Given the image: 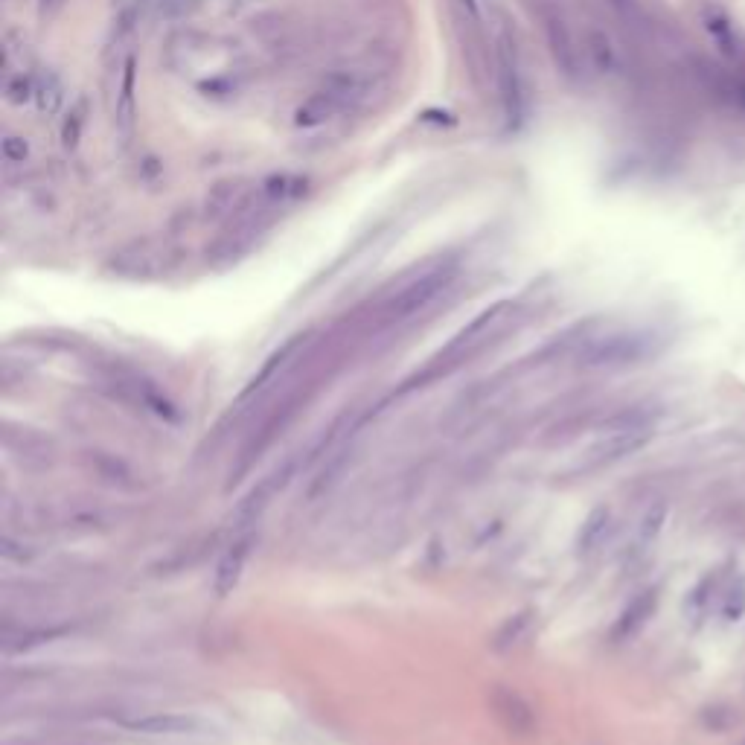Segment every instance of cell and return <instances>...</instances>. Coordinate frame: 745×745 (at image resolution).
Returning a JSON list of instances; mask_svg holds the SVG:
<instances>
[{"label":"cell","mask_w":745,"mask_h":745,"mask_svg":"<svg viewBox=\"0 0 745 745\" xmlns=\"http://www.w3.org/2000/svg\"><path fill=\"white\" fill-rule=\"evenodd\" d=\"M527 629H530V615L527 612H521V615L510 617L504 626H501V632L495 635V647L498 649H510L519 644L521 638L527 635Z\"/></svg>","instance_id":"obj_17"},{"label":"cell","mask_w":745,"mask_h":745,"mask_svg":"<svg viewBox=\"0 0 745 745\" xmlns=\"http://www.w3.org/2000/svg\"><path fill=\"white\" fill-rule=\"evenodd\" d=\"M3 158L9 163H21L27 158V143H24L21 137H12V134H9V137L3 140Z\"/></svg>","instance_id":"obj_20"},{"label":"cell","mask_w":745,"mask_h":745,"mask_svg":"<svg viewBox=\"0 0 745 745\" xmlns=\"http://www.w3.org/2000/svg\"><path fill=\"white\" fill-rule=\"evenodd\" d=\"M117 73V91H114V126L117 134L123 137V143H129L134 134V117H137V105H134V76H137V62L134 56H126L123 62L114 67Z\"/></svg>","instance_id":"obj_10"},{"label":"cell","mask_w":745,"mask_h":745,"mask_svg":"<svg viewBox=\"0 0 745 745\" xmlns=\"http://www.w3.org/2000/svg\"><path fill=\"white\" fill-rule=\"evenodd\" d=\"M309 344H312V332H303V335L289 338L274 356L262 364L260 373L251 379V385L239 393V399H236V405L230 408V417H227V420H239L248 408H257V402H260L262 396L274 388V385H280V379L292 370L297 361H303V353H306Z\"/></svg>","instance_id":"obj_4"},{"label":"cell","mask_w":745,"mask_h":745,"mask_svg":"<svg viewBox=\"0 0 745 745\" xmlns=\"http://www.w3.org/2000/svg\"><path fill=\"white\" fill-rule=\"evenodd\" d=\"M350 97H353V82L350 79H332L294 111V123L300 129H318V126H324L326 120H332L335 114H341L347 108Z\"/></svg>","instance_id":"obj_9"},{"label":"cell","mask_w":745,"mask_h":745,"mask_svg":"<svg viewBox=\"0 0 745 745\" xmlns=\"http://www.w3.org/2000/svg\"><path fill=\"white\" fill-rule=\"evenodd\" d=\"M79 131H82V111H73V114H67L65 129H62V140H65L67 149H73L79 143Z\"/></svg>","instance_id":"obj_19"},{"label":"cell","mask_w":745,"mask_h":745,"mask_svg":"<svg viewBox=\"0 0 745 745\" xmlns=\"http://www.w3.org/2000/svg\"><path fill=\"white\" fill-rule=\"evenodd\" d=\"M606 519H609V513H594L591 519L585 521V530H583V536H580V551L588 553L597 542H600V533L606 530Z\"/></svg>","instance_id":"obj_18"},{"label":"cell","mask_w":745,"mask_h":745,"mask_svg":"<svg viewBox=\"0 0 745 745\" xmlns=\"http://www.w3.org/2000/svg\"><path fill=\"white\" fill-rule=\"evenodd\" d=\"M545 33H548V44H551L556 67H559L565 76L577 79V76L583 73V56H580V47H577L571 30H568V24H565L556 12H548V15H545Z\"/></svg>","instance_id":"obj_11"},{"label":"cell","mask_w":745,"mask_h":745,"mask_svg":"<svg viewBox=\"0 0 745 745\" xmlns=\"http://www.w3.org/2000/svg\"><path fill=\"white\" fill-rule=\"evenodd\" d=\"M649 353V338L641 332H615L591 338L580 350V364L585 367H617L632 364Z\"/></svg>","instance_id":"obj_8"},{"label":"cell","mask_w":745,"mask_h":745,"mask_svg":"<svg viewBox=\"0 0 745 745\" xmlns=\"http://www.w3.org/2000/svg\"><path fill=\"white\" fill-rule=\"evenodd\" d=\"M449 3H452L454 33H457L460 47H463V59L469 65V73H472L475 85H481L484 76L489 73V47H486L484 18H481L475 0H449Z\"/></svg>","instance_id":"obj_7"},{"label":"cell","mask_w":745,"mask_h":745,"mask_svg":"<svg viewBox=\"0 0 745 745\" xmlns=\"http://www.w3.org/2000/svg\"><path fill=\"white\" fill-rule=\"evenodd\" d=\"M495 82H498V99H501L504 120L510 129H516L524 117V85H521L516 38L504 27H498V33H495Z\"/></svg>","instance_id":"obj_5"},{"label":"cell","mask_w":745,"mask_h":745,"mask_svg":"<svg viewBox=\"0 0 745 745\" xmlns=\"http://www.w3.org/2000/svg\"><path fill=\"white\" fill-rule=\"evenodd\" d=\"M609 3H612L615 9H623V12H626V9H632V0H609Z\"/></svg>","instance_id":"obj_21"},{"label":"cell","mask_w":745,"mask_h":745,"mask_svg":"<svg viewBox=\"0 0 745 745\" xmlns=\"http://www.w3.org/2000/svg\"><path fill=\"white\" fill-rule=\"evenodd\" d=\"M62 102H65V91H62V85H59V79L53 73H47V76H41L35 82V105H38L41 114H47V117L56 114L62 108Z\"/></svg>","instance_id":"obj_14"},{"label":"cell","mask_w":745,"mask_h":745,"mask_svg":"<svg viewBox=\"0 0 745 745\" xmlns=\"http://www.w3.org/2000/svg\"><path fill=\"white\" fill-rule=\"evenodd\" d=\"M251 545H254V536H242V539H236L225 553H222V559H219V565H216V577H213V591L219 594V597H225L230 594L239 580H242V568H245V562H248V556H251Z\"/></svg>","instance_id":"obj_12"},{"label":"cell","mask_w":745,"mask_h":745,"mask_svg":"<svg viewBox=\"0 0 745 745\" xmlns=\"http://www.w3.org/2000/svg\"><path fill=\"white\" fill-rule=\"evenodd\" d=\"M452 280L454 265L431 268L428 274H422L420 280H414L411 286H405L390 303H385V309L379 312V326H396L417 318L420 312H425L440 294L452 286Z\"/></svg>","instance_id":"obj_2"},{"label":"cell","mask_w":745,"mask_h":745,"mask_svg":"<svg viewBox=\"0 0 745 745\" xmlns=\"http://www.w3.org/2000/svg\"><path fill=\"white\" fill-rule=\"evenodd\" d=\"M705 30L713 35V41L719 44L722 56L731 62H743L745 59V41L737 33V27L731 24V18L719 9H713L705 15Z\"/></svg>","instance_id":"obj_13"},{"label":"cell","mask_w":745,"mask_h":745,"mask_svg":"<svg viewBox=\"0 0 745 745\" xmlns=\"http://www.w3.org/2000/svg\"><path fill=\"white\" fill-rule=\"evenodd\" d=\"M56 0H41V12H47V6H53Z\"/></svg>","instance_id":"obj_22"},{"label":"cell","mask_w":745,"mask_h":745,"mask_svg":"<svg viewBox=\"0 0 745 745\" xmlns=\"http://www.w3.org/2000/svg\"><path fill=\"white\" fill-rule=\"evenodd\" d=\"M193 725L195 722L190 716H149V719L131 722L134 731H149V734H184Z\"/></svg>","instance_id":"obj_15"},{"label":"cell","mask_w":745,"mask_h":745,"mask_svg":"<svg viewBox=\"0 0 745 745\" xmlns=\"http://www.w3.org/2000/svg\"><path fill=\"white\" fill-rule=\"evenodd\" d=\"M3 97L9 105H24L35 99V82L30 73H15V76H6L3 82Z\"/></svg>","instance_id":"obj_16"},{"label":"cell","mask_w":745,"mask_h":745,"mask_svg":"<svg viewBox=\"0 0 745 745\" xmlns=\"http://www.w3.org/2000/svg\"><path fill=\"white\" fill-rule=\"evenodd\" d=\"M649 437H652V425H649L647 417H641V414H626V417H620V420L609 428V434H606L597 446H591V449L585 452L583 463H580L577 472H594V469L612 466L617 460H623L626 454L638 452Z\"/></svg>","instance_id":"obj_3"},{"label":"cell","mask_w":745,"mask_h":745,"mask_svg":"<svg viewBox=\"0 0 745 745\" xmlns=\"http://www.w3.org/2000/svg\"><path fill=\"white\" fill-rule=\"evenodd\" d=\"M175 262V251L163 239H137L111 257V271L126 280H155Z\"/></svg>","instance_id":"obj_6"},{"label":"cell","mask_w":745,"mask_h":745,"mask_svg":"<svg viewBox=\"0 0 745 745\" xmlns=\"http://www.w3.org/2000/svg\"><path fill=\"white\" fill-rule=\"evenodd\" d=\"M513 315V303H495L492 309H486L481 312L472 324L466 326V329H460L457 335H454L452 341L437 353V356L431 358L425 367H422L417 376H411L408 382H405V388L402 390H414V388H425L428 382H437V379H443V376H449L454 373L457 367H463L469 358H475L478 353H484L486 347H489V341L504 329L507 324V318Z\"/></svg>","instance_id":"obj_1"}]
</instances>
